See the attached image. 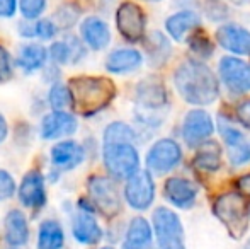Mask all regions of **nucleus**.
Returning a JSON list of instances; mask_svg holds the SVG:
<instances>
[{
	"label": "nucleus",
	"mask_w": 250,
	"mask_h": 249,
	"mask_svg": "<svg viewBox=\"0 0 250 249\" xmlns=\"http://www.w3.org/2000/svg\"><path fill=\"white\" fill-rule=\"evenodd\" d=\"M48 103L53 111H66L68 108H73V96L70 87L56 82L48 92Z\"/></svg>",
	"instance_id": "nucleus-30"
},
{
	"label": "nucleus",
	"mask_w": 250,
	"mask_h": 249,
	"mask_svg": "<svg viewBox=\"0 0 250 249\" xmlns=\"http://www.w3.org/2000/svg\"><path fill=\"white\" fill-rule=\"evenodd\" d=\"M164 195L177 208H189L196 202L198 186L186 178H168L164 184Z\"/></svg>",
	"instance_id": "nucleus-18"
},
{
	"label": "nucleus",
	"mask_w": 250,
	"mask_h": 249,
	"mask_svg": "<svg viewBox=\"0 0 250 249\" xmlns=\"http://www.w3.org/2000/svg\"><path fill=\"white\" fill-rule=\"evenodd\" d=\"M213 212L233 239H240L247 232L250 210L245 196L238 191L223 193L218 196L213 203Z\"/></svg>",
	"instance_id": "nucleus-3"
},
{
	"label": "nucleus",
	"mask_w": 250,
	"mask_h": 249,
	"mask_svg": "<svg viewBox=\"0 0 250 249\" xmlns=\"http://www.w3.org/2000/svg\"><path fill=\"white\" fill-rule=\"evenodd\" d=\"M116 27L129 43H138L145 38L146 16L135 2H123L116 10Z\"/></svg>",
	"instance_id": "nucleus-7"
},
{
	"label": "nucleus",
	"mask_w": 250,
	"mask_h": 249,
	"mask_svg": "<svg viewBox=\"0 0 250 249\" xmlns=\"http://www.w3.org/2000/svg\"><path fill=\"white\" fill-rule=\"evenodd\" d=\"M50 156L53 166H56L60 171H72L83 162L85 149L73 140H62L53 147Z\"/></svg>",
	"instance_id": "nucleus-17"
},
{
	"label": "nucleus",
	"mask_w": 250,
	"mask_h": 249,
	"mask_svg": "<svg viewBox=\"0 0 250 249\" xmlns=\"http://www.w3.org/2000/svg\"><path fill=\"white\" fill-rule=\"evenodd\" d=\"M73 237L82 244H97L102 239V229L97 224V220L92 217V213H87L80 210L73 217L72 224Z\"/></svg>",
	"instance_id": "nucleus-21"
},
{
	"label": "nucleus",
	"mask_w": 250,
	"mask_h": 249,
	"mask_svg": "<svg viewBox=\"0 0 250 249\" xmlns=\"http://www.w3.org/2000/svg\"><path fill=\"white\" fill-rule=\"evenodd\" d=\"M167 91L162 84L151 79H145L136 87V110L143 123H150L151 114L167 106Z\"/></svg>",
	"instance_id": "nucleus-8"
},
{
	"label": "nucleus",
	"mask_w": 250,
	"mask_h": 249,
	"mask_svg": "<svg viewBox=\"0 0 250 249\" xmlns=\"http://www.w3.org/2000/svg\"><path fill=\"white\" fill-rule=\"evenodd\" d=\"M79 121L68 111H51L41 121V136L44 140H58L77 132Z\"/></svg>",
	"instance_id": "nucleus-13"
},
{
	"label": "nucleus",
	"mask_w": 250,
	"mask_h": 249,
	"mask_svg": "<svg viewBox=\"0 0 250 249\" xmlns=\"http://www.w3.org/2000/svg\"><path fill=\"white\" fill-rule=\"evenodd\" d=\"M17 7H19V0H0V17L3 19L14 17Z\"/></svg>",
	"instance_id": "nucleus-41"
},
{
	"label": "nucleus",
	"mask_w": 250,
	"mask_h": 249,
	"mask_svg": "<svg viewBox=\"0 0 250 249\" xmlns=\"http://www.w3.org/2000/svg\"><path fill=\"white\" fill-rule=\"evenodd\" d=\"M235 114H237L238 123H240L242 126H245V128L250 132V99L238 104Z\"/></svg>",
	"instance_id": "nucleus-40"
},
{
	"label": "nucleus",
	"mask_w": 250,
	"mask_h": 249,
	"mask_svg": "<svg viewBox=\"0 0 250 249\" xmlns=\"http://www.w3.org/2000/svg\"><path fill=\"white\" fill-rule=\"evenodd\" d=\"M230 2L237 3V5H244V3H249L250 0H230Z\"/></svg>",
	"instance_id": "nucleus-44"
},
{
	"label": "nucleus",
	"mask_w": 250,
	"mask_h": 249,
	"mask_svg": "<svg viewBox=\"0 0 250 249\" xmlns=\"http://www.w3.org/2000/svg\"><path fill=\"white\" fill-rule=\"evenodd\" d=\"M216 40L227 51L250 55V31L238 24H223L216 29Z\"/></svg>",
	"instance_id": "nucleus-16"
},
{
	"label": "nucleus",
	"mask_w": 250,
	"mask_h": 249,
	"mask_svg": "<svg viewBox=\"0 0 250 249\" xmlns=\"http://www.w3.org/2000/svg\"><path fill=\"white\" fill-rule=\"evenodd\" d=\"M143 57L138 50L133 48H119L109 53L105 58V68L111 73H129L140 68Z\"/></svg>",
	"instance_id": "nucleus-20"
},
{
	"label": "nucleus",
	"mask_w": 250,
	"mask_h": 249,
	"mask_svg": "<svg viewBox=\"0 0 250 249\" xmlns=\"http://www.w3.org/2000/svg\"><path fill=\"white\" fill-rule=\"evenodd\" d=\"M17 195L24 206L27 208H41L46 203V189H44V176L40 171H31L21 181Z\"/></svg>",
	"instance_id": "nucleus-15"
},
{
	"label": "nucleus",
	"mask_w": 250,
	"mask_h": 249,
	"mask_svg": "<svg viewBox=\"0 0 250 249\" xmlns=\"http://www.w3.org/2000/svg\"><path fill=\"white\" fill-rule=\"evenodd\" d=\"M102 249H114V248H102Z\"/></svg>",
	"instance_id": "nucleus-46"
},
{
	"label": "nucleus",
	"mask_w": 250,
	"mask_h": 249,
	"mask_svg": "<svg viewBox=\"0 0 250 249\" xmlns=\"http://www.w3.org/2000/svg\"><path fill=\"white\" fill-rule=\"evenodd\" d=\"M214 132V125L211 116L204 110H191L182 123V138L189 147L203 145Z\"/></svg>",
	"instance_id": "nucleus-12"
},
{
	"label": "nucleus",
	"mask_w": 250,
	"mask_h": 249,
	"mask_svg": "<svg viewBox=\"0 0 250 249\" xmlns=\"http://www.w3.org/2000/svg\"><path fill=\"white\" fill-rule=\"evenodd\" d=\"M151 244V227L143 217L131 220L126 232L123 249H148Z\"/></svg>",
	"instance_id": "nucleus-24"
},
{
	"label": "nucleus",
	"mask_w": 250,
	"mask_h": 249,
	"mask_svg": "<svg viewBox=\"0 0 250 249\" xmlns=\"http://www.w3.org/2000/svg\"><path fill=\"white\" fill-rule=\"evenodd\" d=\"M182 150L175 140L162 138L151 145V149L146 154V167L150 173L165 174L181 164Z\"/></svg>",
	"instance_id": "nucleus-9"
},
{
	"label": "nucleus",
	"mask_w": 250,
	"mask_h": 249,
	"mask_svg": "<svg viewBox=\"0 0 250 249\" xmlns=\"http://www.w3.org/2000/svg\"><path fill=\"white\" fill-rule=\"evenodd\" d=\"M148 2H158V0H148Z\"/></svg>",
	"instance_id": "nucleus-45"
},
{
	"label": "nucleus",
	"mask_w": 250,
	"mask_h": 249,
	"mask_svg": "<svg viewBox=\"0 0 250 249\" xmlns=\"http://www.w3.org/2000/svg\"><path fill=\"white\" fill-rule=\"evenodd\" d=\"M12 77V60L9 51L0 46V82H7Z\"/></svg>",
	"instance_id": "nucleus-38"
},
{
	"label": "nucleus",
	"mask_w": 250,
	"mask_h": 249,
	"mask_svg": "<svg viewBox=\"0 0 250 249\" xmlns=\"http://www.w3.org/2000/svg\"><path fill=\"white\" fill-rule=\"evenodd\" d=\"M73 96V110L82 116H94L105 110L116 96V86L105 77H73L68 84Z\"/></svg>",
	"instance_id": "nucleus-2"
},
{
	"label": "nucleus",
	"mask_w": 250,
	"mask_h": 249,
	"mask_svg": "<svg viewBox=\"0 0 250 249\" xmlns=\"http://www.w3.org/2000/svg\"><path fill=\"white\" fill-rule=\"evenodd\" d=\"M80 17V10L72 3H65L62 5L55 14V24L58 26V29H70L77 24Z\"/></svg>",
	"instance_id": "nucleus-31"
},
{
	"label": "nucleus",
	"mask_w": 250,
	"mask_h": 249,
	"mask_svg": "<svg viewBox=\"0 0 250 249\" xmlns=\"http://www.w3.org/2000/svg\"><path fill=\"white\" fill-rule=\"evenodd\" d=\"M135 130L123 121H114L104 130V145L105 143H135Z\"/></svg>",
	"instance_id": "nucleus-29"
},
{
	"label": "nucleus",
	"mask_w": 250,
	"mask_h": 249,
	"mask_svg": "<svg viewBox=\"0 0 250 249\" xmlns=\"http://www.w3.org/2000/svg\"><path fill=\"white\" fill-rule=\"evenodd\" d=\"M228 159L233 166H244L250 162V138L242 140L237 145L228 147Z\"/></svg>",
	"instance_id": "nucleus-33"
},
{
	"label": "nucleus",
	"mask_w": 250,
	"mask_h": 249,
	"mask_svg": "<svg viewBox=\"0 0 250 249\" xmlns=\"http://www.w3.org/2000/svg\"><path fill=\"white\" fill-rule=\"evenodd\" d=\"M65 244V232L56 220H44L40 226L38 249H62Z\"/></svg>",
	"instance_id": "nucleus-26"
},
{
	"label": "nucleus",
	"mask_w": 250,
	"mask_h": 249,
	"mask_svg": "<svg viewBox=\"0 0 250 249\" xmlns=\"http://www.w3.org/2000/svg\"><path fill=\"white\" fill-rule=\"evenodd\" d=\"M125 198L128 205L135 210L142 212L150 208L155 198V183L150 171H138L126 181Z\"/></svg>",
	"instance_id": "nucleus-10"
},
{
	"label": "nucleus",
	"mask_w": 250,
	"mask_h": 249,
	"mask_svg": "<svg viewBox=\"0 0 250 249\" xmlns=\"http://www.w3.org/2000/svg\"><path fill=\"white\" fill-rule=\"evenodd\" d=\"M48 55L56 65H65V63H72L73 62V53L72 48H70L68 41H55L51 43V46L48 48Z\"/></svg>",
	"instance_id": "nucleus-32"
},
{
	"label": "nucleus",
	"mask_w": 250,
	"mask_h": 249,
	"mask_svg": "<svg viewBox=\"0 0 250 249\" xmlns=\"http://www.w3.org/2000/svg\"><path fill=\"white\" fill-rule=\"evenodd\" d=\"M235 184H237V189H238V193H240V195L250 196V173L238 178Z\"/></svg>",
	"instance_id": "nucleus-42"
},
{
	"label": "nucleus",
	"mask_w": 250,
	"mask_h": 249,
	"mask_svg": "<svg viewBox=\"0 0 250 249\" xmlns=\"http://www.w3.org/2000/svg\"><path fill=\"white\" fill-rule=\"evenodd\" d=\"M19 9L24 19L38 21L46 9V0H19Z\"/></svg>",
	"instance_id": "nucleus-34"
},
{
	"label": "nucleus",
	"mask_w": 250,
	"mask_h": 249,
	"mask_svg": "<svg viewBox=\"0 0 250 249\" xmlns=\"http://www.w3.org/2000/svg\"><path fill=\"white\" fill-rule=\"evenodd\" d=\"M153 230L158 249H186L181 219L172 210L160 206L153 212Z\"/></svg>",
	"instance_id": "nucleus-5"
},
{
	"label": "nucleus",
	"mask_w": 250,
	"mask_h": 249,
	"mask_svg": "<svg viewBox=\"0 0 250 249\" xmlns=\"http://www.w3.org/2000/svg\"><path fill=\"white\" fill-rule=\"evenodd\" d=\"M189 43H191V50L201 58H208L213 55V43H211L209 38L203 33V29L198 31V33L189 40Z\"/></svg>",
	"instance_id": "nucleus-35"
},
{
	"label": "nucleus",
	"mask_w": 250,
	"mask_h": 249,
	"mask_svg": "<svg viewBox=\"0 0 250 249\" xmlns=\"http://www.w3.org/2000/svg\"><path fill=\"white\" fill-rule=\"evenodd\" d=\"M194 167L204 171V173H214L221 167V147L218 145V142L208 140L203 145L198 147L196 156L192 159Z\"/></svg>",
	"instance_id": "nucleus-25"
},
{
	"label": "nucleus",
	"mask_w": 250,
	"mask_h": 249,
	"mask_svg": "<svg viewBox=\"0 0 250 249\" xmlns=\"http://www.w3.org/2000/svg\"><path fill=\"white\" fill-rule=\"evenodd\" d=\"M145 48L148 51L150 62L153 65H162L170 55V45H168L167 38L158 31H153L145 41Z\"/></svg>",
	"instance_id": "nucleus-28"
},
{
	"label": "nucleus",
	"mask_w": 250,
	"mask_h": 249,
	"mask_svg": "<svg viewBox=\"0 0 250 249\" xmlns=\"http://www.w3.org/2000/svg\"><path fill=\"white\" fill-rule=\"evenodd\" d=\"M58 26L53 19H38L29 24H21L19 33L24 38H40V40H51L58 33Z\"/></svg>",
	"instance_id": "nucleus-27"
},
{
	"label": "nucleus",
	"mask_w": 250,
	"mask_h": 249,
	"mask_svg": "<svg viewBox=\"0 0 250 249\" xmlns=\"http://www.w3.org/2000/svg\"><path fill=\"white\" fill-rule=\"evenodd\" d=\"M89 198L104 217H116L121 212V196L116 183L107 176H90L87 181Z\"/></svg>",
	"instance_id": "nucleus-6"
},
{
	"label": "nucleus",
	"mask_w": 250,
	"mask_h": 249,
	"mask_svg": "<svg viewBox=\"0 0 250 249\" xmlns=\"http://www.w3.org/2000/svg\"><path fill=\"white\" fill-rule=\"evenodd\" d=\"M80 34H82V41L90 50L101 51L111 43L109 26L101 17L96 16H90L82 21V24H80Z\"/></svg>",
	"instance_id": "nucleus-19"
},
{
	"label": "nucleus",
	"mask_w": 250,
	"mask_h": 249,
	"mask_svg": "<svg viewBox=\"0 0 250 249\" xmlns=\"http://www.w3.org/2000/svg\"><path fill=\"white\" fill-rule=\"evenodd\" d=\"M5 239L10 246H24L29 239V226L21 210H10L5 217Z\"/></svg>",
	"instance_id": "nucleus-22"
},
{
	"label": "nucleus",
	"mask_w": 250,
	"mask_h": 249,
	"mask_svg": "<svg viewBox=\"0 0 250 249\" xmlns=\"http://www.w3.org/2000/svg\"><path fill=\"white\" fill-rule=\"evenodd\" d=\"M7 135H9V125H7L5 116L0 113V143L7 138Z\"/></svg>",
	"instance_id": "nucleus-43"
},
{
	"label": "nucleus",
	"mask_w": 250,
	"mask_h": 249,
	"mask_svg": "<svg viewBox=\"0 0 250 249\" xmlns=\"http://www.w3.org/2000/svg\"><path fill=\"white\" fill-rule=\"evenodd\" d=\"M174 84L181 97L194 106H208L220 96L216 75L199 60H186L175 68Z\"/></svg>",
	"instance_id": "nucleus-1"
},
{
	"label": "nucleus",
	"mask_w": 250,
	"mask_h": 249,
	"mask_svg": "<svg viewBox=\"0 0 250 249\" xmlns=\"http://www.w3.org/2000/svg\"><path fill=\"white\" fill-rule=\"evenodd\" d=\"M16 181H14L12 174L0 169V202L9 200L16 193Z\"/></svg>",
	"instance_id": "nucleus-37"
},
{
	"label": "nucleus",
	"mask_w": 250,
	"mask_h": 249,
	"mask_svg": "<svg viewBox=\"0 0 250 249\" xmlns=\"http://www.w3.org/2000/svg\"><path fill=\"white\" fill-rule=\"evenodd\" d=\"M48 57L50 55H48V50L43 45L29 43V45H24L19 50L16 62L21 70H24L26 73H33L44 68V63H46Z\"/></svg>",
	"instance_id": "nucleus-23"
},
{
	"label": "nucleus",
	"mask_w": 250,
	"mask_h": 249,
	"mask_svg": "<svg viewBox=\"0 0 250 249\" xmlns=\"http://www.w3.org/2000/svg\"><path fill=\"white\" fill-rule=\"evenodd\" d=\"M220 133H221V138L225 140V143H227L228 147L237 145V143H240L242 140L247 138L240 130L235 128V125H231L230 121H227L221 116H220Z\"/></svg>",
	"instance_id": "nucleus-36"
},
{
	"label": "nucleus",
	"mask_w": 250,
	"mask_h": 249,
	"mask_svg": "<svg viewBox=\"0 0 250 249\" xmlns=\"http://www.w3.org/2000/svg\"><path fill=\"white\" fill-rule=\"evenodd\" d=\"M165 27L172 40L184 43L201 31V17L194 10H181L165 21Z\"/></svg>",
	"instance_id": "nucleus-14"
},
{
	"label": "nucleus",
	"mask_w": 250,
	"mask_h": 249,
	"mask_svg": "<svg viewBox=\"0 0 250 249\" xmlns=\"http://www.w3.org/2000/svg\"><path fill=\"white\" fill-rule=\"evenodd\" d=\"M220 79L231 92L244 94L250 91V65L240 58L223 57L220 60Z\"/></svg>",
	"instance_id": "nucleus-11"
},
{
	"label": "nucleus",
	"mask_w": 250,
	"mask_h": 249,
	"mask_svg": "<svg viewBox=\"0 0 250 249\" xmlns=\"http://www.w3.org/2000/svg\"><path fill=\"white\" fill-rule=\"evenodd\" d=\"M65 40L68 41L70 48H72V53H73L72 63H79L83 57H85V43L80 41L79 38H75V36H66Z\"/></svg>",
	"instance_id": "nucleus-39"
},
{
	"label": "nucleus",
	"mask_w": 250,
	"mask_h": 249,
	"mask_svg": "<svg viewBox=\"0 0 250 249\" xmlns=\"http://www.w3.org/2000/svg\"><path fill=\"white\" fill-rule=\"evenodd\" d=\"M102 160L109 176L114 180H129L140 171V156L135 143H105Z\"/></svg>",
	"instance_id": "nucleus-4"
}]
</instances>
